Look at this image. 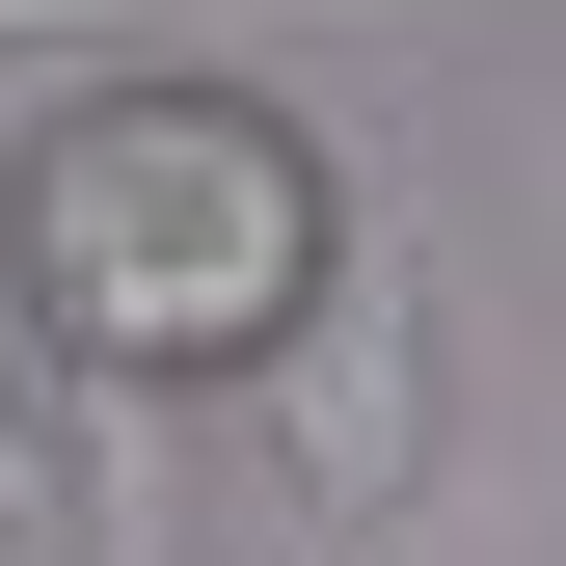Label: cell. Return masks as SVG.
I'll list each match as a JSON object with an SVG mask.
<instances>
[{"instance_id": "cell-4", "label": "cell", "mask_w": 566, "mask_h": 566, "mask_svg": "<svg viewBox=\"0 0 566 566\" xmlns=\"http://www.w3.org/2000/svg\"><path fill=\"white\" fill-rule=\"evenodd\" d=\"M0 28H135V0H0Z\"/></svg>"}, {"instance_id": "cell-3", "label": "cell", "mask_w": 566, "mask_h": 566, "mask_svg": "<svg viewBox=\"0 0 566 566\" xmlns=\"http://www.w3.org/2000/svg\"><path fill=\"white\" fill-rule=\"evenodd\" d=\"M0 513H54V432H28V378H0Z\"/></svg>"}, {"instance_id": "cell-1", "label": "cell", "mask_w": 566, "mask_h": 566, "mask_svg": "<svg viewBox=\"0 0 566 566\" xmlns=\"http://www.w3.org/2000/svg\"><path fill=\"white\" fill-rule=\"evenodd\" d=\"M324 243H350V163L270 82H108L0 189V270L54 324V405H189L217 350H270L324 297Z\"/></svg>"}, {"instance_id": "cell-2", "label": "cell", "mask_w": 566, "mask_h": 566, "mask_svg": "<svg viewBox=\"0 0 566 566\" xmlns=\"http://www.w3.org/2000/svg\"><path fill=\"white\" fill-rule=\"evenodd\" d=\"M270 459H297V513H324V539H378L405 485H432V217H405L378 163H350L324 297L270 324Z\"/></svg>"}]
</instances>
